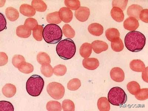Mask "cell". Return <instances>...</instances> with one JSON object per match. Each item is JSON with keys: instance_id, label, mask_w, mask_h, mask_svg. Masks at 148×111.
Returning <instances> with one entry per match:
<instances>
[{"instance_id": "6da1fadb", "label": "cell", "mask_w": 148, "mask_h": 111, "mask_svg": "<svg viewBox=\"0 0 148 111\" xmlns=\"http://www.w3.org/2000/svg\"><path fill=\"white\" fill-rule=\"evenodd\" d=\"M146 43V38L142 33L136 31H131L125 36V43L129 51L137 52L142 51Z\"/></svg>"}, {"instance_id": "7a4b0ae2", "label": "cell", "mask_w": 148, "mask_h": 111, "mask_svg": "<svg viewBox=\"0 0 148 111\" xmlns=\"http://www.w3.org/2000/svg\"><path fill=\"white\" fill-rule=\"evenodd\" d=\"M57 53L64 60L72 59L76 52V46L72 40L66 39L60 41L56 47Z\"/></svg>"}, {"instance_id": "3957f363", "label": "cell", "mask_w": 148, "mask_h": 111, "mask_svg": "<svg viewBox=\"0 0 148 111\" xmlns=\"http://www.w3.org/2000/svg\"><path fill=\"white\" fill-rule=\"evenodd\" d=\"M43 36L46 43L50 44H56L62 39V31L58 25L50 24L43 29Z\"/></svg>"}, {"instance_id": "277c9868", "label": "cell", "mask_w": 148, "mask_h": 111, "mask_svg": "<svg viewBox=\"0 0 148 111\" xmlns=\"http://www.w3.org/2000/svg\"><path fill=\"white\" fill-rule=\"evenodd\" d=\"M44 85L45 82L41 77L38 75H33L26 82V91L30 96L38 97L41 93Z\"/></svg>"}, {"instance_id": "5b68a950", "label": "cell", "mask_w": 148, "mask_h": 111, "mask_svg": "<svg viewBox=\"0 0 148 111\" xmlns=\"http://www.w3.org/2000/svg\"><path fill=\"white\" fill-rule=\"evenodd\" d=\"M108 100L110 104L115 106H121L127 100V96L125 91L119 87L111 88L108 94Z\"/></svg>"}, {"instance_id": "8992f818", "label": "cell", "mask_w": 148, "mask_h": 111, "mask_svg": "<svg viewBox=\"0 0 148 111\" xmlns=\"http://www.w3.org/2000/svg\"><path fill=\"white\" fill-rule=\"evenodd\" d=\"M46 89L48 94L54 99H61L64 96V87L60 83L56 82L50 83L47 86Z\"/></svg>"}, {"instance_id": "52a82bcc", "label": "cell", "mask_w": 148, "mask_h": 111, "mask_svg": "<svg viewBox=\"0 0 148 111\" xmlns=\"http://www.w3.org/2000/svg\"><path fill=\"white\" fill-rule=\"evenodd\" d=\"M75 16L78 20L84 22L88 20L90 15V10L88 8L81 6L75 13Z\"/></svg>"}, {"instance_id": "ba28073f", "label": "cell", "mask_w": 148, "mask_h": 111, "mask_svg": "<svg viewBox=\"0 0 148 111\" xmlns=\"http://www.w3.org/2000/svg\"><path fill=\"white\" fill-rule=\"evenodd\" d=\"M110 76L112 80L117 82H121L124 81L125 78L123 71L118 67H114L111 70Z\"/></svg>"}, {"instance_id": "9c48e42d", "label": "cell", "mask_w": 148, "mask_h": 111, "mask_svg": "<svg viewBox=\"0 0 148 111\" xmlns=\"http://www.w3.org/2000/svg\"><path fill=\"white\" fill-rule=\"evenodd\" d=\"M59 14L61 21L66 23L71 22L73 17V14L72 10L66 7L60 8L59 11Z\"/></svg>"}, {"instance_id": "30bf717a", "label": "cell", "mask_w": 148, "mask_h": 111, "mask_svg": "<svg viewBox=\"0 0 148 111\" xmlns=\"http://www.w3.org/2000/svg\"><path fill=\"white\" fill-rule=\"evenodd\" d=\"M83 67L86 69L93 71L97 69L99 66V62L95 58H85L82 62Z\"/></svg>"}, {"instance_id": "8fae6325", "label": "cell", "mask_w": 148, "mask_h": 111, "mask_svg": "<svg viewBox=\"0 0 148 111\" xmlns=\"http://www.w3.org/2000/svg\"><path fill=\"white\" fill-rule=\"evenodd\" d=\"M123 26L125 29L130 31H135L139 26L138 21L133 17H129L124 21Z\"/></svg>"}, {"instance_id": "7c38bea8", "label": "cell", "mask_w": 148, "mask_h": 111, "mask_svg": "<svg viewBox=\"0 0 148 111\" xmlns=\"http://www.w3.org/2000/svg\"><path fill=\"white\" fill-rule=\"evenodd\" d=\"M143 8L139 5L133 4L131 5L128 8L127 14L130 17H133L137 20H140L139 16Z\"/></svg>"}, {"instance_id": "4fadbf2b", "label": "cell", "mask_w": 148, "mask_h": 111, "mask_svg": "<svg viewBox=\"0 0 148 111\" xmlns=\"http://www.w3.org/2000/svg\"><path fill=\"white\" fill-rule=\"evenodd\" d=\"M92 49L95 53L99 54L103 51H106L109 46L106 42L100 40H95L92 43Z\"/></svg>"}, {"instance_id": "5bb4252c", "label": "cell", "mask_w": 148, "mask_h": 111, "mask_svg": "<svg viewBox=\"0 0 148 111\" xmlns=\"http://www.w3.org/2000/svg\"><path fill=\"white\" fill-rule=\"evenodd\" d=\"M88 30L91 35L95 36H99L102 35L104 28L101 25L98 23L91 24L88 26Z\"/></svg>"}, {"instance_id": "9a60e30c", "label": "cell", "mask_w": 148, "mask_h": 111, "mask_svg": "<svg viewBox=\"0 0 148 111\" xmlns=\"http://www.w3.org/2000/svg\"><path fill=\"white\" fill-rule=\"evenodd\" d=\"M2 92L5 97L11 98L14 96L16 92V88L14 84L8 83L4 86Z\"/></svg>"}, {"instance_id": "2e32d148", "label": "cell", "mask_w": 148, "mask_h": 111, "mask_svg": "<svg viewBox=\"0 0 148 111\" xmlns=\"http://www.w3.org/2000/svg\"><path fill=\"white\" fill-rule=\"evenodd\" d=\"M19 10L21 14L27 17L34 16L36 13L35 9L32 6L26 4L21 5Z\"/></svg>"}, {"instance_id": "e0dca14e", "label": "cell", "mask_w": 148, "mask_h": 111, "mask_svg": "<svg viewBox=\"0 0 148 111\" xmlns=\"http://www.w3.org/2000/svg\"><path fill=\"white\" fill-rule=\"evenodd\" d=\"M130 67L134 72H141L146 69V66L143 62L140 60H133L130 62Z\"/></svg>"}, {"instance_id": "ac0fdd59", "label": "cell", "mask_w": 148, "mask_h": 111, "mask_svg": "<svg viewBox=\"0 0 148 111\" xmlns=\"http://www.w3.org/2000/svg\"><path fill=\"white\" fill-rule=\"evenodd\" d=\"M106 36L110 41L113 42L119 39V32L117 29L111 28L107 29L105 32Z\"/></svg>"}, {"instance_id": "d6986e66", "label": "cell", "mask_w": 148, "mask_h": 111, "mask_svg": "<svg viewBox=\"0 0 148 111\" xmlns=\"http://www.w3.org/2000/svg\"><path fill=\"white\" fill-rule=\"evenodd\" d=\"M111 15L114 21L118 22L123 21L125 15L121 9L117 7H113L111 11Z\"/></svg>"}, {"instance_id": "ffe728a7", "label": "cell", "mask_w": 148, "mask_h": 111, "mask_svg": "<svg viewBox=\"0 0 148 111\" xmlns=\"http://www.w3.org/2000/svg\"><path fill=\"white\" fill-rule=\"evenodd\" d=\"M6 16L9 20L14 22L19 18V14L16 9L11 7L7 8L5 10Z\"/></svg>"}, {"instance_id": "44dd1931", "label": "cell", "mask_w": 148, "mask_h": 111, "mask_svg": "<svg viewBox=\"0 0 148 111\" xmlns=\"http://www.w3.org/2000/svg\"><path fill=\"white\" fill-rule=\"evenodd\" d=\"M92 45L90 43H83L80 47L79 51L80 55L85 59L89 57L92 53Z\"/></svg>"}, {"instance_id": "7402d4cb", "label": "cell", "mask_w": 148, "mask_h": 111, "mask_svg": "<svg viewBox=\"0 0 148 111\" xmlns=\"http://www.w3.org/2000/svg\"><path fill=\"white\" fill-rule=\"evenodd\" d=\"M97 105L98 108L100 111H109L110 110V104L106 97L100 98L98 100Z\"/></svg>"}, {"instance_id": "603a6c76", "label": "cell", "mask_w": 148, "mask_h": 111, "mask_svg": "<svg viewBox=\"0 0 148 111\" xmlns=\"http://www.w3.org/2000/svg\"><path fill=\"white\" fill-rule=\"evenodd\" d=\"M16 33L17 36L23 38H29L32 34L31 30L29 29L24 25H22L17 27Z\"/></svg>"}, {"instance_id": "cb8c5ba5", "label": "cell", "mask_w": 148, "mask_h": 111, "mask_svg": "<svg viewBox=\"0 0 148 111\" xmlns=\"http://www.w3.org/2000/svg\"><path fill=\"white\" fill-rule=\"evenodd\" d=\"M46 20L49 23L56 25L59 24L62 22L59 16V12H55L47 14Z\"/></svg>"}, {"instance_id": "d4e9b609", "label": "cell", "mask_w": 148, "mask_h": 111, "mask_svg": "<svg viewBox=\"0 0 148 111\" xmlns=\"http://www.w3.org/2000/svg\"><path fill=\"white\" fill-rule=\"evenodd\" d=\"M31 4L32 6L37 11L44 12L47 10V5L43 1L34 0L32 2Z\"/></svg>"}, {"instance_id": "484cf974", "label": "cell", "mask_w": 148, "mask_h": 111, "mask_svg": "<svg viewBox=\"0 0 148 111\" xmlns=\"http://www.w3.org/2000/svg\"><path fill=\"white\" fill-rule=\"evenodd\" d=\"M37 60L38 62L41 65L50 64L51 63L49 56L45 52H39L37 56Z\"/></svg>"}, {"instance_id": "4316f807", "label": "cell", "mask_w": 148, "mask_h": 111, "mask_svg": "<svg viewBox=\"0 0 148 111\" xmlns=\"http://www.w3.org/2000/svg\"><path fill=\"white\" fill-rule=\"evenodd\" d=\"M127 88L130 93L132 95L136 94L137 92L140 89L139 84L136 81H132L128 83Z\"/></svg>"}, {"instance_id": "83f0119b", "label": "cell", "mask_w": 148, "mask_h": 111, "mask_svg": "<svg viewBox=\"0 0 148 111\" xmlns=\"http://www.w3.org/2000/svg\"><path fill=\"white\" fill-rule=\"evenodd\" d=\"M46 109L49 111H60L62 110V106L59 102L51 100L47 102Z\"/></svg>"}, {"instance_id": "f1b7e54d", "label": "cell", "mask_w": 148, "mask_h": 111, "mask_svg": "<svg viewBox=\"0 0 148 111\" xmlns=\"http://www.w3.org/2000/svg\"><path fill=\"white\" fill-rule=\"evenodd\" d=\"M43 27L40 25H38L33 30V36L34 39L38 41H41L43 39Z\"/></svg>"}, {"instance_id": "f546056e", "label": "cell", "mask_w": 148, "mask_h": 111, "mask_svg": "<svg viewBox=\"0 0 148 111\" xmlns=\"http://www.w3.org/2000/svg\"><path fill=\"white\" fill-rule=\"evenodd\" d=\"M81 86L80 80L78 79L75 78L70 80L67 83V88L70 90L76 91Z\"/></svg>"}, {"instance_id": "4dcf8cb0", "label": "cell", "mask_w": 148, "mask_h": 111, "mask_svg": "<svg viewBox=\"0 0 148 111\" xmlns=\"http://www.w3.org/2000/svg\"><path fill=\"white\" fill-rule=\"evenodd\" d=\"M41 73L47 77H50L53 73V69L50 64L42 65L40 68Z\"/></svg>"}, {"instance_id": "1f68e13d", "label": "cell", "mask_w": 148, "mask_h": 111, "mask_svg": "<svg viewBox=\"0 0 148 111\" xmlns=\"http://www.w3.org/2000/svg\"><path fill=\"white\" fill-rule=\"evenodd\" d=\"M18 69L21 72L25 74L31 73L34 70V66L30 63L26 62L21 64Z\"/></svg>"}, {"instance_id": "d6a6232c", "label": "cell", "mask_w": 148, "mask_h": 111, "mask_svg": "<svg viewBox=\"0 0 148 111\" xmlns=\"http://www.w3.org/2000/svg\"><path fill=\"white\" fill-rule=\"evenodd\" d=\"M63 34L67 38H73L75 35V30L69 25L66 24L63 26L62 28Z\"/></svg>"}, {"instance_id": "836d02e7", "label": "cell", "mask_w": 148, "mask_h": 111, "mask_svg": "<svg viewBox=\"0 0 148 111\" xmlns=\"http://www.w3.org/2000/svg\"><path fill=\"white\" fill-rule=\"evenodd\" d=\"M64 4L67 8L73 10H77L80 7V3L79 0H65Z\"/></svg>"}, {"instance_id": "e575fe53", "label": "cell", "mask_w": 148, "mask_h": 111, "mask_svg": "<svg viewBox=\"0 0 148 111\" xmlns=\"http://www.w3.org/2000/svg\"><path fill=\"white\" fill-rule=\"evenodd\" d=\"M111 46L112 49L116 52L122 51L124 47L123 43L120 38L117 40L111 42Z\"/></svg>"}, {"instance_id": "d590c367", "label": "cell", "mask_w": 148, "mask_h": 111, "mask_svg": "<svg viewBox=\"0 0 148 111\" xmlns=\"http://www.w3.org/2000/svg\"><path fill=\"white\" fill-rule=\"evenodd\" d=\"M67 72V68L66 66L63 64H59L55 66L53 68L54 74L57 76H64Z\"/></svg>"}, {"instance_id": "8d00e7d4", "label": "cell", "mask_w": 148, "mask_h": 111, "mask_svg": "<svg viewBox=\"0 0 148 111\" xmlns=\"http://www.w3.org/2000/svg\"><path fill=\"white\" fill-rule=\"evenodd\" d=\"M62 108L64 111H74L75 110V105L72 100H64L62 102Z\"/></svg>"}, {"instance_id": "74e56055", "label": "cell", "mask_w": 148, "mask_h": 111, "mask_svg": "<svg viewBox=\"0 0 148 111\" xmlns=\"http://www.w3.org/2000/svg\"><path fill=\"white\" fill-rule=\"evenodd\" d=\"M24 25L29 29L33 30L38 25V24L35 18H27L25 21Z\"/></svg>"}, {"instance_id": "f35d334b", "label": "cell", "mask_w": 148, "mask_h": 111, "mask_svg": "<svg viewBox=\"0 0 148 111\" xmlns=\"http://www.w3.org/2000/svg\"><path fill=\"white\" fill-rule=\"evenodd\" d=\"M136 98L140 101H144L148 99V89L147 88L140 89L136 95Z\"/></svg>"}, {"instance_id": "ab89813d", "label": "cell", "mask_w": 148, "mask_h": 111, "mask_svg": "<svg viewBox=\"0 0 148 111\" xmlns=\"http://www.w3.org/2000/svg\"><path fill=\"white\" fill-rule=\"evenodd\" d=\"M25 62H26V61L24 57L21 55H14L12 59V63L13 65L18 69L21 64Z\"/></svg>"}, {"instance_id": "60d3db41", "label": "cell", "mask_w": 148, "mask_h": 111, "mask_svg": "<svg viewBox=\"0 0 148 111\" xmlns=\"http://www.w3.org/2000/svg\"><path fill=\"white\" fill-rule=\"evenodd\" d=\"M0 111H14V106L10 102L6 101H0Z\"/></svg>"}, {"instance_id": "b9f144b4", "label": "cell", "mask_w": 148, "mask_h": 111, "mask_svg": "<svg viewBox=\"0 0 148 111\" xmlns=\"http://www.w3.org/2000/svg\"><path fill=\"white\" fill-rule=\"evenodd\" d=\"M128 1H112V6L113 7L119 8L123 10H125L126 8L127 5Z\"/></svg>"}, {"instance_id": "7bdbcfd3", "label": "cell", "mask_w": 148, "mask_h": 111, "mask_svg": "<svg viewBox=\"0 0 148 111\" xmlns=\"http://www.w3.org/2000/svg\"><path fill=\"white\" fill-rule=\"evenodd\" d=\"M140 19L145 23H148V9H145L143 10L140 13Z\"/></svg>"}, {"instance_id": "ee69618b", "label": "cell", "mask_w": 148, "mask_h": 111, "mask_svg": "<svg viewBox=\"0 0 148 111\" xmlns=\"http://www.w3.org/2000/svg\"><path fill=\"white\" fill-rule=\"evenodd\" d=\"M8 56L5 53H0V66H4L8 62Z\"/></svg>"}, {"instance_id": "f6af8a7d", "label": "cell", "mask_w": 148, "mask_h": 111, "mask_svg": "<svg viewBox=\"0 0 148 111\" xmlns=\"http://www.w3.org/2000/svg\"><path fill=\"white\" fill-rule=\"evenodd\" d=\"M6 28V21L4 16L1 13V32Z\"/></svg>"}, {"instance_id": "bcb514c9", "label": "cell", "mask_w": 148, "mask_h": 111, "mask_svg": "<svg viewBox=\"0 0 148 111\" xmlns=\"http://www.w3.org/2000/svg\"><path fill=\"white\" fill-rule=\"evenodd\" d=\"M142 78L144 81L148 82V67H146L145 70L142 72Z\"/></svg>"}]
</instances>
